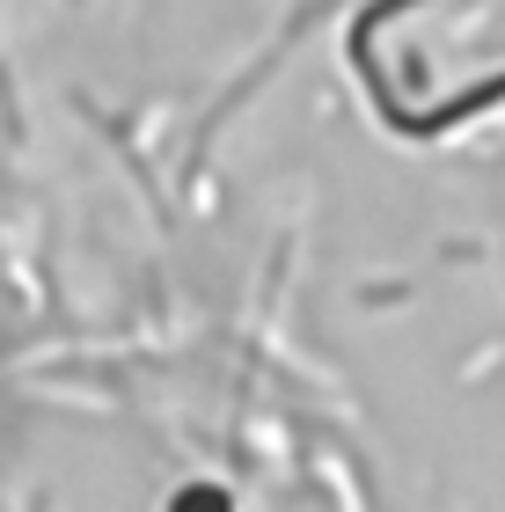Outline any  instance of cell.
<instances>
[{"label": "cell", "instance_id": "obj_1", "mask_svg": "<svg viewBox=\"0 0 505 512\" xmlns=\"http://www.w3.org/2000/svg\"><path fill=\"white\" fill-rule=\"evenodd\" d=\"M344 66L388 132L440 139L505 103V0H366Z\"/></svg>", "mask_w": 505, "mask_h": 512}, {"label": "cell", "instance_id": "obj_2", "mask_svg": "<svg viewBox=\"0 0 505 512\" xmlns=\"http://www.w3.org/2000/svg\"><path fill=\"white\" fill-rule=\"evenodd\" d=\"M169 512H235V498H227V491H213V483H191V491H183Z\"/></svg>", "mask_w": 505, "mask_h": 512}]
</instances>
